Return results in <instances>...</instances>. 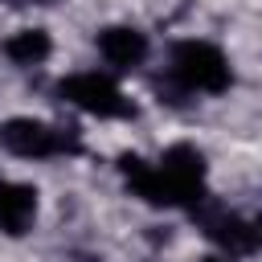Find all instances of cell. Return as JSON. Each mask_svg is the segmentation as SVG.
<instances>
[{
    "label": "cell",
    "instance_id": "52a82bcc",
    "mask_svg": "<svg viewBox=\"0 0 262 262\" xmlns=\"http://www.w3.org/2000/svg\"><path fill=\"white\" fill-rule=\"evenodd\" d=\"M33 221H37V188L0 176V229L20 237Z\"/></svg>",
    "mask_w": 262,
    "mask_h": 262
},
{
    "label": "cell",
    "instance_id": "3957f363",
    "mask_svg": "<svg viewBox=\"0 0 262 262\" xmlns=\"http://www.w3.org/2000/svg\"><path fill=\"white\" fill-rule=\"evenodd\" d=\"M57 94L66 102H74L78 111L94 115V119H135V102L115 86V78L90 70V74H70L57 82Z\"/></svg>",
    "mask_w": 262,
    "mask_h": 262
},
{
    "label": "cell",
    "instance_id": "277c9868",
    "mask_svg": "<svg viewBox=\"0 0 262 262\" xmlns=\"http://www.w3.org/2000/svg\"><path fill=\"white\" fill-rule=\"evenodd\" d=\"M192 213V221H196V229L213 242V246H221L229 258H242V254H254L258 246H262V237H258V229H254V221H242L237 213H229L221 201H213L209 192L188 209Z\"/></svg>",
    "mask_w": 262,
    "mask_h": 262
},
{
    "label": "cell",
    "instance_id": "7a4b0ae2",
    "mask_svg": "<svg viewBox=\"0 0 262 262\" xmlns=\"http://www.w3.org/2000/svg\"><path fill=\"white\" fill-rule=\"evenodd\" d=\"M0 147L20 160H49V156H78L82 139L66 127H53L41 119H8V123H0Z\"/></svg>",
    "mask_w": 262,
    "mask_h": 262
},
{
    "label": "cell",
    "instance_id": "6da1fadb",
    "mask_svg": "<svg viewBox=\"0 0 262 262\" xmlns=\"http://www.w3.org/2000/svg\"><path fill=\"white\" fill-rule=\"evenodd\" d=\"M172 78L196 94H225L233 86L229 57L213 41H196V37L172 45Z\"/></svg>",
    "mask_w": 262,
    "mask_h": 262
},
{
    "label": "cell",
    "instance_id": "ba28073f",
    "mask_svg": "<svg viewBox=\"0 0 262 262\" xmlns=\"http://www.w3.org/2000/svg\"><path fill=\"white\" fill-rule=\"evenodd\" d=\"M49 49H53V41H49L45 29H20L4 41V57L12 66H41L49 57Z\"/></svg>",
    "mask_w": 262,
    "mask_h": 262
},
{
    "label": "cell",
    "instance_id": "5b68a950",
    "mask_svg": "<svg viewBox=\"0 0 262 262\" xmlns=\"http://www.w3.org/2000/svg\"><path fill=\"white\" fill-rule=\"evenodd\" d=\"M119 172H123L127 188H131L139 201H147V205H156V209H172V205H180L176 192H172V184H168V176L160 172V164H147L143 156L127 151V156H119Z\"/></svg>",
    "mask_w": 262,
    "mask_h": 262
},
{
    "label": "cell",
    "instance_id": "30bf717a",
    "mask_svg": "<svg viewBox=\"0 0 262 262\" xmlns=\"http://www.w3.org/2000/svg\"><path fill=\"white\" fill-rule=\"evenodd\" d=\"M201 262H229V258H221V254H209V258H201Z\"/></svg>",
    "mask_w": 262,
    "mask_h": 262
},
{
    "label": "cell",
    "instance_id": "9c48e42d",
    "mask_svg": "<svg viewBox=\"0 0 262 262\" xmlns=\"http://www.w3.org/2000/svg\"><path fill=\"white\" fill-rule=\"evenodd\" d=\"M0 4H16L20 8V4H53V0H0Z\"/></svg>",
    "mask_w": 262,
    "mask_h": 262
},
{
    "label": "cell",
    "instance_id": "8992f818",
    "mask_svg": "<svg viewBox=\"0 0 262 262\" xmlns=\"http://www.w3.org/2000/svg\"><path fill=\"white\" fill-rule=\"evenodd\" d=\"M94 45H98V57L115 70H135L147 57V33H139L135 25H106L98 29Z\"/></svg>",
    "mask_w": 262,
    "mask_h": 262
},
{
    "label": "cell",
    "instance_id": "8fae6325",
    "mask_svg": "<svg viewBox=\"0 0 262 262\" xmlns=\"http://www.w3.org/2000/svg\"><path fill=\"white\" fill-rule=\"evenodd\" d=\"M254 229H258V237H262V217H258V221H254Z\"/></svg>",
    "mask_w": 262,
    "mask_h": 262
}]
</instances>
